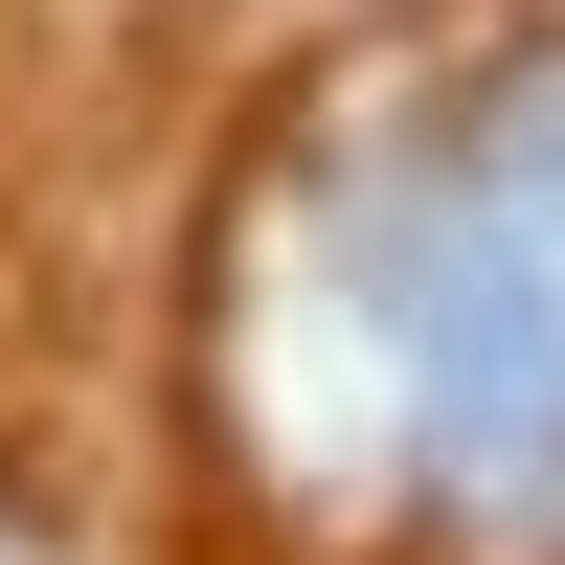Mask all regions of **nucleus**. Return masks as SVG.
<instances>
[{
    "label": "nucleus",
    "instance_id": "f257e3e1",
    "mask_svg": "<svg viewBox=\"0 0 565 565\" xmlns=\"http://www.w3.org/2000/svg\"><path fill=\"white\" fill-rule=\"evenodd\" d=\"M317 317L385 430V498L543 565L565 543V45H498L476 90L407 114V159L317 204Z\"/></svg>",
    "mask_w": 565,
    "mask_h": 565
}]
</instances>
